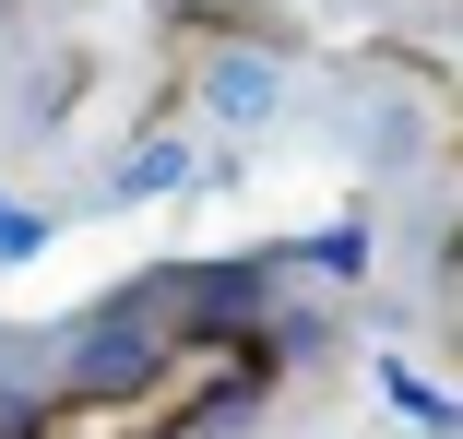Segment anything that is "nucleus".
<instances>
[{
	"label": "nucleus",
	"mask_w": 463,
	"mask_h": 439,
	"mask_svg": "<svg viewBox=\"0 0 463 439\" xmlns=\"http://www.w3.org/2000/svg\"><path fill=\"white\" fill-rule=\"evenodd\" d=\"M381 404H404V416H416L428 439H463V404H451V392H439V380H428L416 357H381Z\"/></svg>",
	"instance_id": "obj_3"
},
{
	"label": "nucleus",
	"mask_w": 463,
	"mask_h": 439,
	"mask_svg": "<svg viewBox=\"0 0 463 439\" xmlns=\"http://www.w3.org/2000/svg\"><path fill=\"white\" fill-rule=\"evenodd\" d=\"M60 238V202H0V261H36Z\"/></svg>",
	"instance_id": "obj_4"
},
{
	"label": "nucleus",
	"mask_w": 463,
	"mask_h": 439,
	"mask_svg": "<svg viewBox=\"0 0 463 439\" xmlns=\"http://www.w3.org/2000/svg\"><path fill=\"white\" fill-rule=\"evenodd\" d=\"M286 261H298V274H321V285H356V274H368V214H333V226L286 238Z\"/></svg>",
	"instance_id": "obj_2"
},
{
	"label": "nucleus",
	"mask_w": 463,
	"mask_h": 439,
	"mask_svg": "<svg viewBox=\"0 0 463 439\" xmlns=\"http://www.w3.org/2000/svg\"><path fill=\"white\" fill-rule=\"evenodd\" d=\"M191 166H203V143H191V119H143L96 179H83V202L96 214H131V202H166V191H191Z\"/></svg>",
	"instance_id": "obj_1"
}]
</instances>
